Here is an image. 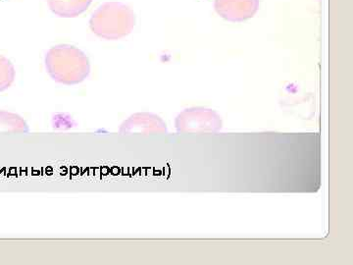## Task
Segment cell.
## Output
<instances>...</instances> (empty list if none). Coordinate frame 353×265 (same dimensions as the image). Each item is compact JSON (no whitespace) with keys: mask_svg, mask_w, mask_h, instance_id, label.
I'll use <instances>...</instances> for the list:
<instances>
[{"mask_svg":"<svg viewBox=\"0 0 353 265\" xmlns=\"http://www.w3.org/2000/svg\"><path fill=\"white\" fill-rule=\"evenodd\" d=\"M92 0H48L51 12L60 18H76L85 13Z\"/></svg>","mask_w":353,"mask_h":265,"instance_id":"cell-5","label":"cell"},{"mask_svg":"<svg viewBox=\"0 0 353 265\" xmlns=\"http://www.w3.org/2000/svg\"><path fill=\"white\" fill-rule=\"evenodd\" d=\"M44 62L50 78L62 85H78L90 74V59L85 53L70 44L51 48Z\"/></svg>","mask_w":353,"mask_h":265,"instance_id":"cell-1","label":"cell"},{"mask_svg":"<svg viewBox=\"0 0 353 265\" xmlns=\"http://www.w3.org/2000/svg\"><path fill=\"white\" fill-rule=\"evenodd\" d=\"M30 129L24 118L19 114L0 110V134L1 132H29Z\"/></svg>","mask_w":353,"mask_h":265,"instance_id":"cell-6","label":"cell"},{"mask_svg":"<svg viewBox=\"0 0 353 265\" xmlns=\"http://www.w3.org/2000/svg\"><path fill=\"white\" fill-rule=\"evenodd\" d=\"M14 65L8 58L0 55V92L8 90L15 81Z\"/></svg>","mask_w":353,"mask_h":265,"instance_id":"cell-7","label":"cell"},{"mask_svg":"<svg viewBox=\"0 0 353 265\" xmlns=\"http://www.w3.org/2000/svg\"><path fill=\"white\" fill-rule=\"evenodd\" d=\"M136 26V14L121 2H106L94 11L90 28L99 38L116 41L131 34Z\"/></svg>","mask_w":353,"mask_h":265,"instance_id":"cell-2","label":"cell"},{"mask_svg":"<svg viewBox=\"0 0 353 265\" xmlns=\"http://www.w3.org/2000/svg\"><path fill=\"white\" fill-rule=\"evenodd\" d=\"M164 128L163 122L150 113H138L131 116L121 125V134H130L136 132L162 131Z\"/></svg>","mask_w":353,"mask_h":265,"instance_id":"cell-4","label":"cell"},{"mask_svg":"<svg viewBox=\"0 0 353 265\" xmlns=\"http://www.w3.org/2000/svg\"><path fill=\"white\" fill-rule=\"evenodd\" d=\"M216 12L229 22L241 23L252 18L259 9V0H215Z\"/></svg>","mask_w":353,"mask_h":265,"instance_id":"cell-3","label":"cell"}]
</instances>
